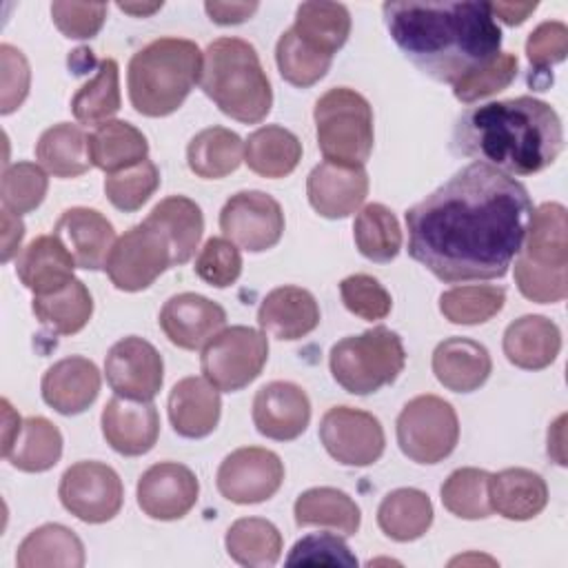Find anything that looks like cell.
Instances as JSON below:
<instances>
[{"instance_id":"3","label":"cell","mask_w":568,"mask_h":568,"mask_svg":"<svg viewBox=\"0 0 568 568\" xmlns=\"http://www.w3.org/2000/svg\"><path fill=\"white\" fill-rule=\"evenodd\" d=\"M450 149L506 175L548 169L564 149L557 111L532 95L468 106L453 126Z\"/></svg>"},{"instance_id":"13","label":"cell","mask_w":568,"mask_h":568,"mask_svg":"<svg viewBox=\"0 0 568 568\" xmlns=\"http://www.w3.org/2000/svg\"><path fill=\"white\" fill-rule=\"evenodd\" d=\"M320 439L326 453L344 466H371L386 446L379 419L351 406H333L320 422Z\"/></svg>"},{"instance_id":"38","label":"cell","mask_w":568,"mask_h":568,"mask_svg":"<svg viewBox=\"0 0 568 568\" xmlns=\"http://www.w3.org/2000/svg\"><path fill=\"white\" fill-rule=\"evenodd\" d=\"M87 138L78 124H53L38 138L36 158L55 178H78L91 166Z\"/></svg>"},{"instance_id":"18","label":"cell","mask_w":568,"mask_h":568,"mask_svg":"<svg viewBox=\"0 0 568 568\" xmlns=\"http://www.w3.org/2000/svg\"><path fill=\"white\" fill-rule=\"evenodd\" d=\"M158 322L171 344L195 351L224 328L226 311L200 293H178L164 302Z\"/></svg>"},{"instance_id":"14","label":"cell","mask_w":568,"mask_h":568,"mask_svg":"<svg viewBox=\"0 0 568 568\" xmlns=\"http://www.w3.org/2000/svg\"><path fill=\"white\" fill-rule=\"evenodd\" d=\"M217 490L233 504H260L271 499L284 481L280 455L260 446H244L229 453L217 468Z\"/></svg>"},{"instance_id":"46","label":"cell","mask_w":568,"mask_h":568,"mask_svg":"<svg viewBox=\"0 0 568 568\" xmlns=\"http://www.w3.org/2000/svg\"><path fill=\"white\" fill-rule=\"evenodd\" d=\"M490 473L481 468H457L442 484V504L459 519H486L490 517L488 499Z\"/></svg>"},{"instance_id":"58","label":"cell","mask_w":568,"mask_h":568,"mask_svg":"<svg viewBox=\"0 0 568 568\" xmlns=\"http://www.w3.org/2000/svg\"><path fill=\"white\" fill-rule=\"evenodd\" d=\"M22 237H24V224L20 215L2 209V262H9L18 253Z\"/></svg>"},{"instance_id":"29","label":"cell","mask_w":568,"mask_h":568,"mask_svg":"<svg viewBox=\"0 0 568 568\" xmlns=\"http://www.w3.org/2000/svg\"><path fill=\"white\" fill-rule=\"evenodd\" d=\"M490 508L513 521L537 517L548 504L546 479L530 468H504L488 479Z\"/></svg>"},{"instance_id":"41","label":"cell","mask_w":568,"mask_h":568,"mask_svg":"<svg viewBox=\"0 0 568 568\" xmlns=\"http://www.w3.org/2000/svg\"><path fill=\"white\" fill-rule=\"evenodd\" d=\"M120 69L113 58L98 62L95 75L84 82L73 100L71 111L80 124L100 126L109 122L120 111Z\"/></svg>"},{"instance_id":"12","label":"cell","mask_w":568,"mask_h":568,"mask_svg":"<svg viewBox=\"0 0 568 568\" xmlns=\"http://www.w3.org/2000/svg\"><path fill=\"white\" fill-rule=\"evenodd\" d=\"M220 229L235 246L262 253L282 240L284 213L273 195L264 191H240L224 202Z\"/></svg>"},{"instance_id":"11","label":"cell","mask_w":568,"mask_h":568,"mask_svg":"<svg viewBox=\"0 0 568 568\" xmlns=\"http://www.w3.org/2000/svg\"><path fill=\"white\" fill-rule=\"evenodd\" d=\"M58 495L73 517L87 524H104L120 513L124 488L111 466L78 462L62 473Z\"/></svg>"},{"instance_id":"55","label":"cell","mask_w":568,"mask_h":568,"mask_svg":"<svg viewBox=\"0 0 568 568\" xmlns=\"http://www.w3.org/2000/svg\"><path fill=\"white\" fill-rule=\"evenodd\" d=\"M515 262V284L519 293L537 304H557L568 295V271H548L528 266L521 260Z\"/></svg>"},{"instance_id":"30","label":"cell","mask_w":568,"mask_h":568,"mask_svg":"<svg viewBox=\"0 0 568 568\" xmlns=\"http://www.w3.org/2000/svg\"><path fill=\"white\" fill-rule=\"evenodd\" d=\"M89 160L100 171L118 173L140 164L149 155V142L140 129L124 120H109L87 138Z\"/></svg>"},{"instance_id":"47","label":"cell","mask_w":568,"mask_h":568,"mask_svg":"<svg viewBox=\"0 0 568 568\" xmlns=\"http://www.w3.org/2000/svg\"><path fill=\"white\" fill-rule=\"evenodd\" d=\"M49 180L36 162H16L2 169V209L22 215L38 209L47 195Z\"/></svg>"},{"instance_id":"20","label":"cell","mask_w":568,"mask_h":568,"mask_svg":"<svg viewBox=\"0 0 568 568\" xmlns=\"http://www.w3.org/2000/svg\"><path fill=\"white\" fill-rule=\"evenodd\" d=\"M100 424L106 444L124 457L149 453L160 435L158 408L151 402H133L120 395L106 402Z\"/></svg>"},{"instance_id":"32","label":"cell","mask_w":568,"mask_h":568,"mask_svg":"<svg viewBox=\"0 0 568 568\" xmlns=\"http://www.w3.org/2000/svg\"><path fill=\"white\" fill-rule=\"evenodd\" d=\"M16 564L18 568H82L84 546L71 528L44 524L22 539Z\"/></svg>"},{"instance_id":"4","label":"cell","mask_w":568,"mask_h":568,"mask_svg":"<svg viewBox=\"0 0 568 568\" xmlns=\"http://www.w3.org/2000/svg\"><path fill=\"white\" fill-rule=\"evenodd\" d=\"M202 91L215 106L244 124L262 122L273 106V89L255 47L242 38H217L202 55Z\"/></svg>"},{"instance_id":"48","label":"cell","mask_w":568,"mask_h":568,"mask_svg":"<svg viewBox=\"0 0 568 568\" xmlns=\"http://www.w3.org/2000/svg\"><path fill=\"white\" fill-rule=\"evenodd\" d=\"M158 186H160V171L155 162H151L149 158L135 166H129L118 173H109L104 178V193L109 202L124 213H133L142 209V204L158 191Z\"/></svg>"},{"instance_id":"57","label":"cell","mask_w":568,"mask_h":568,"mask_svg":"<svg viewBox=\"0 0 568 568\" xmlns=\"http://www.w3.org/2000/svg\"><path fill=\"white\" fill-rule=\"evenodd\" d=\"M257 9V2H204V11L215 24H240Z\"/></svg>"},{"instance_id":"54","label":"cell","mask_w":568,"mask_h":568,"mask_svg":"<svg viewBox=\"0 0 568 568\" xmlns=\"http://www.w3.org/2000/svg\"><path fill=\"white\" fill-rule=\"evenodd\" d=\"M51 18L58 31L71 40H89L98 36L106 20L102 2H53Z\"/></svg>"},{"instance_id":"19","label":"cell","mask_w":568,"mask_h":568,"mask_svg":"<svg viewBox=\"0 0 568 568\" xmlns=\"http://www.w3.org/2000/svg\"><path fill=\"white\" fill-rule=\"evenodd\" d=\"M306 195L308 204L322 217H348L364 204L368 195L366 169L322 162L306 178Z\"/></svg>"},{"instance_id":"10","label":"cell","mask_w":568,"mask_h":568,"mask_svg":"<svg viewBox=\"0 0 568 568\" xmlns=\"http://www.w3.org/2000/svg\"><path fill=\"white\" fill-rule=\"evenodd\" d=\"M268 359V339L264 331L251 326H229L206 342L200 368L202 375L224 393H235L260 377Z\"/></svg>"},{"instance_id":"21","label":"cell","mask_w":568,"mask_h":568,"mask_svg":"<svg viewBox=\"0 0 568 568\" xmlns=\"http://www.w3.org/2000/svg\"><path fill=\"white\" fill-rule=\"evenodd\" d=\"M53 235L64 242L75 260V266L84 271L104 268L115 242L113 224L100 211L89 206H71L62 211Z\"/></svg>"},{"instance_id":"24","label":"cell","mask_w":568,"mask_h":568,"mask_svg":"<svg viewBox=\"0 0 568 568\" xmlns=\"http://www.w3.org/2000/svg\"><path fill=\"white\" fill-rule=\"evenodd\" d=\"M222 413L220 390L202 377H184L169 393V422L180 437L200 439L215 430Z\"/></svg>"},{"instance_id":"45","label":"cell","mask_w":568,"mask_h":568,"mask_svg":"<svg viewBox=\"0 0 568 568\" xmlns=\"http://www.w3.org/2000/svg\"><path fill=\"white\" fill-rule=\"evenodd\" d=\"M275 62L280 75L293 87H313L333 64V55L302 40L293 29H286L275 44Z\"/></svg>"},{"instance_id":"33","label":"cell","mask_w":568,"mask_h":568,"mask_svg":"<svg viewBox=\"0 0 568 568\" xmlns=\"http://www.w3.org/2000/svg\"><path fill=\"white\" fill-rule=\"evenodd\" d=\"M302 160V142L280 124L260 126L244 142V162L262 178H286Z\"/></svg>"},{"instance_id":"49","label":"cell","mask_w":568,"mask_h":568,"mask_svg":"<svg viewBox=\"0 0 568 568\" xmlns=\"http://www.w3.org/2000/svg\"><path fill=\"white\" fill-rule=\"evenodd\" d=\"M517 71H519L517 55L515 53H499L486 67H481V69L464 75L462 80H457L453 84V95L464 104L484 100V98L495 95V93L504 91L506 87H510V82L517 78Z\"/></svg>"},{"instance_id":"42","label":"cell","mask_w":568,"mask_h":568,"mask_svg":"<svg viewBox=\"0 0 568 568\" xmlns=\"http://www.w3.org/2000/svg\"><path fill=\"white\" fill-rule=\"evenodd\" d=\"M62 435L47 417H27L4 459L22 473H44L60 462Z\"/></svg>"},{"instance_id":"6","label":"cell","mask_w":568,"mask_h":568,"mask_svg":"<svg viewBox=\"0 0 568 568\" xmlns=\"http://www.w3.org/2000/svg\"><path fill=\"white\" fill-rule=\"evenodd\" d=\"M406 364L402 337L375 326L359 335H348L333 344L328 366L333 379L353 395H371L393 384Z\"/></svg>"},{"instance_id":"60","label":"cell","mask_w":568,"mask_h":568,"mask_svg":"<svg viewBox=\"0 0 568 568\" xmlns=\"http://www.w3.org/2000/svg\"><path fill=\"white\" fill-rule=\"evenodd\" d=\"M2 408H4V419H2V455H7L16 442V437L22 430V422L16 415V410L11 408V404L7 399H2Z\"/></svg>"},{"instance_id":"52","label":"cell","mask_w":568,"mask_h":568,"mask_svg":"<svg viewBox=\"0 0 568 568\" xmlns=\"http://www.w3.org/2000/svg\"><path fill=\"white\" fill-rule=\"evenodd\" d=\"M195 273L215 288L231 286L242 273L240 248L226 237H209L195 257Z\"/></svg>"},{"instance_id":"61","label":"cell","mask_w":568,"mask_h":568,"mask_svg":"<svg viewBox=\"0 0 568 568\" xmlns=\"http://www.w3.org/2000/svg\"><path fill=\"white\" fill-rule=\"evenodd\" d=\"M564 422L566 415H559V419L548 428V455L555 457L559 466H566V455H564Z\"/></svg>"},{"instance_id":"44","label":"cell","mask_w":568,"mask_h":568,"mask_svg":"<svg viewBox=\"0 0 568 568\" xmlns=\"http://www.w3.org/2000/svg\"><path fill=\"white\" fill-rule=\"evenodd\" d=\"M506 302V291L495 284L455 286L439 295V311L450 324L475 326L493 320Z\"/></svg>"},{"instance_id":"1","label":"cell","mask_w":568,"mask_h":568,"mask_svg":"<svg viewBox=\"0 0 568 568\" xmlns=\"http://www.w3.org/2000/svg\"><path fill=\"white\" fill-rule=\"evenodd\" d=\"M530 215L521 182L470 162L406 211L408 255L448 284L504 277Z\"/></svg>"},{"instance_id":"35","label":"cell","mask_w":568,"mask_h":568,"mask_svg":"<svg viewBox=\"0 0 568 568\" xmlns=\"http://www.w3.org/2000/svg\"><path fill=\"white\" fill-rule=\"evenodd\" d=\"M31 311L53 335H73L89 324L93 315V297L82 280H71L55 293L33 295Z\"/></svg>"},{"instance_id":"16","label":"cell","mask_w":568,"mask_h":568,"mask_svg":"<svg viewBox=\"0 0 568 568\" xmlns=\"http://www.w3.org/2000/svg\"><path fill=\"white\" fill-rule=\"evenodd\" d=\"M200 484L195 473L178 462H160L138 479V506L151 519H182L197 501Z\"/></svg>"},{"instance_id":"62","label":"cell","mask_w":568,"mask_h":568,"mask_svg":"<svg viewBox=\"0 0 568 568\" xmlns=\"http://www.w3.org/2000/svg\"><path fill=\"white\" fill-rule=\"evenodd\" d=\"M118 9H122L124 13H131V16H142V18H146V16H151V13H155L158 9H162V2H151V4H140V2H118Z\"/></svg>"},{"instance_id":"40","label":"cell","mask_w":568,"mask_h":568,"mask_svg":"<svg viewBox=\"0 0 568 568\" xmlns=\"http://www.w3.org/2000/svg\"><path fill=\"white\" fill-rule=\"evenodd\" d=\"M291 29L315 49L335 55L348 40L351 13L339 2H302Z\"/></svg>"},{"instance_id":"53","label":"cell","mask_w":568,"mask_h":568,"mask_svg":"<svg viewBox=\"0 0 568 568\" xmlns=\"http://www.w3.org/2000/svg\"><path fill=\"white\" fill-rule=\"evenodd\" d=\"M288 566H357L351 548L331 532H313L295 541L286 557Z\"/></svg>"},{"instance_id":"22","label":"cell","mask_w":568,"mask_h":568,"mask_svg":"<svg viewBox=\"0 0 568 568\" xmlns=\"http://www.w3.org/2000/svg\"><path fill=\"white\" fill-rule=\"evenodd\" d=\"M42 399L60 415L84 413L100 393L98 366L82 357L71 355L58 359L42 375Z\"/></svg>"},{"instance_id":"50","label":"cell","mask_w":568,"mask_h":568,"mask_svg":"<svg viewBox=\"0 0 568 568\" xmlns=\"http://www.w3.org/2000/svg\"><path fill=\"white\" fill-rule=\"evenodd\" d=\"M339 295L344 306L368 322L375 320H384L390 308H393V300L390 293L382 286V282L373 275L366 273H355L348 275L339 282Z\"/></svg>"},{"instance_id":"2","label":"cell","mask_w":568,"mask_h":568,"mask_svg":"<svg viewBox=\"0 0 568 568\" xmlns=\"http://www.w3.org/2000/svg\"><path fill=\"white\" fill-rule=\"evenodd\" d=\"M384 24L399 51L428 78L455 84L501 51V29L488 2H384Z\"/></svg>"},{"instance_id":"43","label":"cell","mask_w":568,"mask_h":568,"mask_svg":"<svg viewBox=\"0 0 568 568\" xmlns=\"http://www.w3.org/2000/svg\"><path fill=\"white\" fill-rule=\"evenodd\" d=\"M353 237L357 251L366 260L379 264L395 260L402 248V229L397 224V217L388 206L379 202L366 204L355 215Z\"/></svg>"},{"instance_id":"9","label":"cell","mask_w":568,"mask_h":568,"mask_svg":"<svg viewBox=\"0 0 568 568\" xmlns=\"http://www.w3.org/2000/svg\"><path fill=\"white\" fill-rule=\"evenodd\" d=\"M169 266H175L171 242L146 217L113 242L104 262L111 284L126 293L149 288Z\"/></svg>"},{"instance_id":"7","label":"cell","mask_w":568,"mask_h":568,"mask_svg":"<svg viewBox=\"0 0 568 568\" xmlns=\"http://www.w3.org/2000/svg\"><path fill=\"white\" fill-rule=\"evenodd\" d=\"M317 146L324 162L364 166L373 153V109L348 87L328 89L313 109Z\"/></svg>"},{"instance_id":"39","label":"cell","mask_w":568,"mask_h":568,"mask_svg":"<svg viewBox=\"0 0 568 568\" xmlns=\"http://www.w3.org/2000/svg\"><path fill=\"white\" fill-rule=\"evenodd\" d=\"M233 561L248 568L275 566L282 555V535L275 524L262 517H242L233 521L224 537Z\"/></svg>"},{"instance_id":"27","label":"cell","mask_w":568,"mask_h":568,"mask_svg":"<svg viewBox=\"0 0 568 568\" xmlns=\"http://www.w3.org/2000/svg\"><path fill=\"white\" fill-rule=\"evenodd\" d=\"M493 371L490 353L470 337H448L433 351V373L453 393H473L486 384Z\"/></svg>"},{"instance_id":"8","label":"cell","mask_w":568,"mask_h":568,"mask_svg":"<svg viewBox=\"0 0 568 568\" xmlns=\"http://www.w3.org/2000/svg\"><path fill=\"white\" fill-rule=\"evenodd\" d=\"M459 439L455 408L437 395H417L397 417L399 450L415 464H439Z\"/></svg>"},{"instance_id":"36","label":"cell","mask_w":568,"mask_h":568,"mask_svg":"<svg viewBox=\"0 0 568 568\" xmlns=\"http://www.w3.org/2000/svg\"><path fill=\"white\" fill-rule=\"evenodd\" d=\"M377 524L395 541H415L433 524V501L419 488L390 490L377 508Z\"/></svg>"},{"instance_id":"26","label":"cell","mask_w":568,"mask_h":568,"mask_svg":"<svg viewBox=\"0 0 568 568\" xmlns=\"http://www.w3.org/2000/svg\"><path fill=\"white\" fill-rule=\"evenodd\" d=\"M75 260L58 235H38L22 248L16 275L33 295H49L64 288L73 277Z\"/></svg>"},{"instance_id":"51","label":"cell","mask_w":568,"mask_h":568,"mask_svg":"<svg viewBox=\"0 0 568 568\" xmlns=\"http://www.w3.org/2000/svg\"><path fill=\"white\" fill-rule=\"evenodd\" d=\"M568 53V27L559 20H546L537 24L528 40H526V58L535 71V82L539 75H544V82L550 84V67L557 62H564Z\"/></svg>"},{"instance_id":"37","label":"cell","mask_w":568,"mask_h":568,"mask_svg":"<svg viewBox=\"0 0 568 568\" xmlns=\"http://www.w3.org/2000/svg\"><path fill=\"white\" fill-rule=\"evenodd\" d=\"M244 158L237 133L224 126H209L195 133L186 146L189 169L204 180H220L233 173Z\"/></svg>"},{"instance_id":"15","label":"cell","mask_w":568,"mask_h":568,"mask_svg":"<svg viewBox=\"0 0 568 568\" xmlns=\"http://www.w3.org/2000/svg\"><path fill=\"white\" fill-rule=\"evenodd\" d=\"M104 375L115 395L133 402H151L162 388L164 362L151 342L129 335L109 348Z\"/></svg>"},{"instance_id":"17","label":"cell","mask_w":568,"mask_h":568,"mask_svg":"<svg viewBox=\"0 0 568 568\" xmlns=\"http://www.w3.org/2000/svg\"><path fill=\"white\" fill-rule=\"evenodd\" d=\"M253 424L260 435L275 442L297 439L311 422V402L293 382H268L253 397Z\"/></svg>"},{"instance_id":"31","label":"cell","mask_w":568,"mask_h":568,"mask_svg":"<svg viewBox=\"0 0 568 568\" xmlns=\"http://www.w3.org/2000/svg\"><path fill=\"white\" fill-rule=\"evenodd\" d=\"M295 524L302 526H320L342 537H351L359 530V506L351 495L331 486H317L304 490L293 506Z\"/></svg>"},{"instance_id":"59","label":"cell","mask_w":568,"mask_h":568,"mask_svg":"<svg viewBox=\"0 0 568 568\" xmlns=\"http://www.w3.org/2000/svg\"><path fill=\"white\" fill-rule=\"evenodd\" d=\"M488 4H490V13L510 27L521 24L537 9V2H499L497 0Z\"/></svg>"},{"instance_id":"28","label":"cell","mask_w":568,"mask_h":568,"mask_svg":"<svg viewBox=\"0 0 568 568\" xmlns=\"http://www.w3.org/2000/svg\"><path fill=\"white\" fill-rule=\"evenodd\" d=\"M506 359L524 371L550 366L561 351L559 326L544 315H521L504 331Z\"/></svg>"},{"instance_id":"34","label":"cell","mask_w":568,"mask_h":568,"mask_svg":"<svg viewBox=\"0 0 568 568\" xmlns=\"http://www.w3.org/2000/svg\"><path fill=\"white\" fill-rule=\"evenodd\" d=\"M146 220L153 222L169 237L175 266L186 264L193 257L202 240L204 217L202 209L191 197L169 195L153 206Z\"/></svg>"},{"instance_id":"5","label":"cell","mask_w":568,"mask_h":568,"mask_svg":"<svg viewBox=\"0 0 568 568\" xmlns=\"http://www.w3.org/2000/svg\"><path fill=\"white\" fill-rule=\"evenodd\" d=\"M202 51L186 38H158L129 60V100L146 118L178 111L202 73Z\"/></svg>"},{"instance_id":"23","label":"cell","mask_w":568,"mask_h":568,"mask_svg":"<svg viewBox=\"0 0 568 568\" xmlns=\"http://www.w3.org/2000/svg\"><path fill=\"white\" fill-rule=\"evenodd\" d=\"M260 328L277 339H300L320 324V306L311 291L302 286H277L266 293L257 308Z\"/></svg>"},{"instance_id":"56","label":"cell","mask_w":568,"mask_h":568,"mask_svg":"<svg viewBox=\"0 0 568 568\" xmlns=\"http://www.w3.org/2000/svg\"><path fill=\"white\" fill-rule=\"evenodd\" d=\"M0 64H2V98L0 113H13L29 93L31 71L24 53L11 44H0Z\"/></svg>"},{"instance_id":"25","label":"cell","mask_w":568,"mask_h":568,"mask_svg":"<svg viewBox=\"0 0 568 568\" xmlns=\"http://www.w3.org/2000/svg\"><path fill=\"white\" fill-rule=\"evenodd\" d=\"M517 260L535 268L568 271V222L564 204L544 202L532 209Z\"/></svg>"}]
</instances>
